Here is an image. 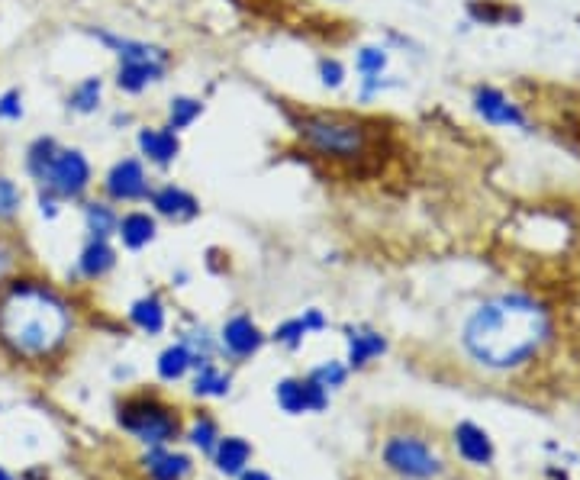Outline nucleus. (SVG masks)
Here are the masks:
<instances>
[{"label": "nucleus", "instance_id": "obj_25", "mask_svg": "<svg viewBox=\"0 0 580 480\" xmlns=\"http://www.w3.org/2000/svg\"><path fill=\"white\" fill-rule=\"evenodd\" d=\"M100 104H104V81H100L97 75L81 78L65 97L68 113H75V116H91L100 110Z\"/></svg>", "mask_w": 580, "mask_h": 480}, {"label": "nucleus", "instance_id": "obj_5", "mask_svg": "<svg viewBox=\"0 0 580 480\" xmlns=\"http://www.w3.org/2000/svg\"><path fill=\"white\" fill-rule=\"evenodd\" d=\"M381 464L400 477V480H439L448 468L445 458L435 452V448L419 439V435H387L381 448Z\"/></svg>", "mask_w": 580, "mask_h": 480}, {"label": "nucleus", "instance_id": "obj_30", "mask_svg": "<svg viewBox=\"0 0 580 480\" xmlns=\"http://www.w3.org/2000/svg\"><path fill=\"white\" fill-rule=\"evenodd\" d=\"M390 65V52L384 46H361L355 52V71L361 78L365 75H387Z\"/></svg>", "mask_w": 580, "mask_h": 480}, {"label": "nucleus", "instance_id": "obj_29", "mask_svg": "<svg viewBox=\"0 0 580 480\" xmlns=\"http://www.w3.org/2000/svg\"><path fill=\"white\" fill-rule=\"evenodd\" d=\"M184 439L191 442L200 455H213V448H216V442L223 439L220 435V426H216V419L213 416H207V413H200L194 423H191V429L184 432Z\"/></svg>", "mask_w": 580, "mask_h": 480}, {"label": "nucleus", "instance_id": "obj_18", "mask_svg": "<svg viewBox=\"0 0 580 480\" xmlns=\"http://www.w3.org/2000/svg\"><path fill=\"white\" fill-rule=\"evenodd\" d=\"M113 268H116V249L110 245V239H87L75 261V278L104 281Z\"/></svg>", "mask_w": 580, "mask_h": 480}, {"label": "nucleus", "instance_id": "obj_32", "mask_svg": "<svg viewBox=\"0 0 580 480\" xmlns=\"http://www.w3.org/2000/svg\"><path fill=\"white\" fill-rule=\"evenodd\" d=\"M307 336H310V332H307V326H303V319L294 316V319H284V323L271 332V342L284 345L287 352H297V348L303 345V339H307Z\"/></svg>", "mask_w": 580, "mask_h": 480}, {"label": "nucleus", "instance_id": "obj_23", "mask_svg": "<svg viewBox=\"0 0 580 480\" xmlns=\"http://www.w3.org/2000/svg\"><path fill=\"white\" fill-rule=\"evenodd\" d=\"M58 149H62V142L55 136H36L33 142L26 145V155H23V171L29 174V181H36V187L46 181V174L55 162Z\"/></svg>", "mask_w": 580, "mask_h": 480}, {"label": "nucleus", "instance_id": "obj_16", "mask_svg": "<svg viewBox=\"0 0 580 480\" xmlns=\"http://www.w3.org/2000/svg\"><path fill=\"white\" fill-rule=\"evenodd\" d=\"M116 239L126 252H142L158 239V216L145 210H129L116 223Z\"/></svg>", "mask_w": 580, "mask_h": 480}, {"label": "nucleus", "instance_id": "obj_6", "mask_svg": "<svg viewBox=\"0 0 580 480\" xmlns=\"http://www.w3.org/2000/svg\"><path fill=\"white\" fill-rule=\"evenodd\" d=\"M94 184V168L87 162V155L81 149H71V145H62L55 155V162L46 174V181L39 187L42 191H52L62 203H81L87 197Z\"/></svg>", "mask_w": 580, "mask_h": 480}, {"label": "nucleus", "instance_id": "obj_15", "mask_svg": "<svg viewBox=\"0 0 580 480\" xmlns=\"http://www.w3.org/2000/svg\"><path fill=\"white\" fill-rule=\"evenodd\" d=\"M455 452L464 464L471 468H490L493 458H497V448H493V439L474 423H458L455 426Z\"/></svg>", "mask_w": 580, "mask_h": 480}, {"label": "nucleus", "instance_id": "obj_33", "mask_svg": "<svg viewBox=\"0 0 580 480\" xmlns=\"http://www.w3.org/2000/svg\"><path fill=\"white\" fill-rule=\"evenodd\" d=\"M310 377H313L319 387H326L329 394H332V390L345 387V381H348V365H342V361H323V365H316L310 371Z\"/></svg>", "mask_w": 580, "mask_h": 480}, {"label": "nucleus", "instance_id": "obj_39", "mask_svg": "<svg viewBox=\"0 0 580 480\" xmlns=\"http://www.w3.org/2000/svg\"><path fill=\"white\" fill-rule=\"evenodd\" d=\"M303 326H307V332L310 336H316V332H323V329H329V319H326V313L323 310H316V307H310V310H303Z\"/></svg>", "mask_w": 580, "mask_h": 480}, {"label": "nucleus", "instance_id": "obj_9", "mask_svg": "<svg viewBox=\"0 0 580 480\" xmlns=\"http://www.w3.org/2000/svg\"><path fill=\"white\" fill-rule=\"evenodd\" d=\"M274 400L287 416H303V413H326L329 410V390L319 387L313 377H284L274 387Z\"/></svg>", "mask_w": 580, "mask_h": 480}, {"label": "nucleus", "instance_id": "obj_26", "mask_svg": "<svg viewBox=\"0 0 580 480\" xmlns=\"http://www.w3.org/2000/svg\"><path fill=\"white\" fill-rule=\"evenodd\" d=\"M232 387V377L229 371H223L216 361H207V365H200L194 371V397H203V400H216V397H226Z\"/></svg>", "mask_w": 580, "mask_h": 480}, {"label": "nucleus", "instance_id": "obj_36", "mask_svg": "<svg viewBox=\"0 0 580 480\" xmlns=\"http://www.w3.org/2000/svg\"><path fill=\"white\" fill-rule=\"evenodd\" d=\"M390 87H397V81L390 75H365L358 84V100L361 104H368V100L381 97L384 91H390Z\"/></svg>", "mask_w": 580, "mask_h": 480}, {"label": "nucleus", "instance_id": "obj_34", "mask_svg": "<svg viewBox=\"0 0 580 480\" xmlns=\"http://www.w3.org/2000/svg\"><path fill=\"white\" fill-rule=\"evenodd\" d=\"M316 71H319V84H323L326 91H339V87H345L348 71H345V65L339 62L336 55H323V58H319Z\"/></svg>", "mask_w": 580, "mask_h": 480}, {"label": "nucleus", "instance_id": "obj_20", "mask_svg": "<svg viewBox=\"0 0 580 480\" xmlns=\"http://www.w3.org/2000/svg\"><path fill=\"white\" fill-rule=\"evenodd\" d=\"M210 458L223 477H239L252 464V445L245 442L242 435H223Z\"/></svg>", "mask_w": 580, "mask_h": 480}, {"label": "nucleus", "instance_id": "obj_41", "mask_svg": "<svg viewBox=\"0 0 580 480\" xmlns=\"http://www.w3.org/2000/svg\"><path fill=\"white\" fill-rule=\"evenodd\" d=\"M0 480H20V477H17V474H13V471H7V468H4V464H0Z\"/></svg>", "mask_w": 580, "mask_h": 480}, {"label": "nucleus", "instance_id": "obj_22", "mask_svg": "<svg viewBox=\"0 0 580 480\" xmlns=\"http://www.w3.org/2000/svg\"><path fill=\"white\" fill-rule=\"evenodd\" d=\"M84 232L87 239H113L116 236V223H120V213H116V203L104 200H87L81 210Z\"/></svg>", "mask_w": 580, "mask_h": 480}, {"label": "nucleus", "instance_id": "obj_17", "mask_svg": "<svg viewBox=\"0 0 580 480\" xmlns=\"http://www.w3.org/2000/svg\"><path fill=\"white\" fill-rule=\"evenodd\" d=\"M348 342V371H365L371 361H377L381 355H387V339L377 329L368 326H355L345 332Z\"/></svg>", "mask_w": 580, "mask_h": 480}, {"label": "nucleus", "instance_id": "obj_12", "mask_svg": "<svg viewBox=\"0 0 580 480\" xmlns=\"http://www.w3.org/2000/svg\"><path fill=\"white\" fill-rule=\"evenodd\" d=\"M87 33H91L107 52L120 58V62H165V65H171V52L155 46V42L116 36V33H110V29H87Z\"/></svg>", "mask_w": 580, "mask_h": 480}, {"label": "nucleus", "instance_id": "obj_1", "mask_svg": "<svg viewBox=\"0 0 580 480\" xmlns=\"http://www.w3.org/2000/svg\"><path fill=\"white\" fill-rule=\"evenodd\" d=\"M551 336V316L526 294H500L477 307L461 329V345L487 371L522 368Z\"/></svg>", "mask_w": 580, "mask_h": 480}, {"label": "nucleus", "instance_id": "obj_35", "mask_svg": "<svg viewBox=\"0 0 580 480\" xmlns=\"http://www.w3.org/2000/svg\"><path fill=\"white\" fill-rule=\"evenodd\" d=\"M23 116H26V104H23L20 87H7V91H0V123H20Z\"/></svg>", "mask_w": 580, "mask_h": 480}, {"label": "nucleus", "instance_id": "obj_19", "mask_svg": "<svg viewBox=\"0 0 580 480\" xmlns=\"http://www.w3.org/2000/svg\"><path fill=\"white\" fill-rule=\"evenodd\" d=\"M168 75V65L165 62H120L116 65V87L123 94H142L149 91L152 84H162Z\"/></svg>", "mask_w": 580, "mask_h": 480}, {"label": "nucleus", "instance_id": "obj_38", "mask_svg": "<svg viewBox=\"0 0 580 480\" xmlns=\"http://www.w3.org/2000/svg\"><path fill=\"white\" fill-rule=\"evenodd\" d=\"M36 203H39V216H42V220H55V216L62 213V207H65V203L58 200L52 191H42V187L36 191Z\"/></svg>", "mask_w": 580, "mask_h": 480}, {"label": "nucleus", "instance_id": "obj_7", "mask_svg": "<svg viewBox=\"0 0 580 480\" xmlns=\"http://www.w3.org/2000/svg\"><path fill=\"white\" fill-rule=\"evenodd\" d=\"M100 191L110 203H142L149 200L152 194V181L149 171H145V162L136 155L116 158V162L107 168L104 181H100Z\"/></svg>", "mask_w": 580, "mask_h": 480}, {"label": "nucleus", "instance_id": "obj_14", "mask_svg": "<svg viewBox=\"0 0 580 480\" xmlns=\"http://www.w3.org/2000/svg\"><path fill=\"white\" fill-rule=\"evenodd\" d=\"M136 145H139V155L155 168H168L181 155V139L168 126H142L136 133Z\"/></svg>", "mask_w": 580, "mask_h": 480}, {"label": "nucleus", "instance_id": "obj_28", "mask_svg": "<svg viewBox=\"0 0 580 480\" xmlns=\"http://www.w3.org/2000/svg\"><path fill=\"white\" fill-rule=\"evenodd\" d=\"M200 116H203V100L178 94V97H171V104H168V123L165 126L174 129V133H184V129H191Z\"/></svg>", "mask_w": 580, "mask_h": 480}, {"label": "nucleus", "instance_id": "obj_31", "mask_svg": "<svg viewBox=\"0 0 580 480\" xmlns=\"http://www.w3.org/2000/svg\"><path fill=\"white\" fill-rule=\"evenodd\" d=\"M20 261H23L20 242L13 239L4 226H0V284L10 281L13 274H20Z\"/></svg>", "mask_w": 580, "mask_h": 480}, {"label": "nucleus", "instance_id": "obj_4", "mask_svg": "<svg viewBox=\"0 0 580 480\" xmlns=\"http://www.w3.org/2000/svg\"><path fill=\"white\" fill-rule=\"evenodd\" d=\"M116 423H120V429L133 435V439L142 442L145 448L171 445L174 439H181V432H184L178 410L168 406L165 400L149 397V394L123 400L120 413H116Z\"/></svg>", "mask_w": 580, "mask_h": 480}, {"label": "nucleus", "instance_id": "obj_21", "mask_svg": "<svg viewBox=\"0 0 580 480\" xmlns=\"http://www.w3.org/2000/svg\"><path fill=\"white\" fill-rule=\"evenodd\" d=\"M126 316L139 332H145V336H162L165 326H168V310L158 294H145V297L133 300Z\"/></svg>", "mask_w": 580, "mask_h": 480}, {"label": "nucleus", "instance_id": "obj_27", "mask_svg": "<svg viewBox=\"0 0 580 480\" xmlns=\"http://www.w3.org/2000/svg\"><path fill=\"white\" fill-rule=\"evenodd\" d=\"M23 203H26V194L23 187L10 178L7 171H0V226H13L23 216Z\"/></svg>", "mask_w": 580, "mask_h": 480}, {"label": "nucleus", "instance_id": "obj_3", "mask_svg": "<svg viewBox=\"0 0 580 480\" xmlns=\"http://www.w3.org/2000/svg\"><path fill=\"white\" fill-rule=\"evenodd\" d=\"M381 123L361 120L339 110H307L294 120V136L307 152L336 165L368 162L381 139Z\"/></svg>", "mask_w": 580, "mask_h": 480}, {"label": "nucleus", "instance_id": "obj_13", "mask_svg": "<svg viewBox=\"0 0 580 480\" xmlns=\"http://www.w3.org/2000/svg\"><path fill=\"white\" fill-rule=\"evenodd\" d=\"M139 464L149 480H187L194 474V458L184 455V452H174V448H168V445L145 448Z\"/></svg>", "mask_w": 580, "mask_h": 480}, {"label": "nucleus", "instance_id": "obj_2", "mask_svg": "<svg viewBox=\"0 0 580 480\" xmlns=\"http://www.w3.org/2000/svg\"><path fill=\"white\" fill-rule=\"evenodd\" d=\"M75 332V307L49 281L13 274L0 284V348L20 361H49Z\"/></svg>", "mask_w": 580, "mask_h": 480}, {"label": "nucleus", "instance_id": "obj_11", "mask_svg": "<svg viewBox=\"0 0 580 480\" xmlns=\"http://www.w3.org/2000/svg\"><path fill=\"white\" fill-rule=\"evenodd\" d=\"M149 207L158 220H168V223H191L200 216V200L187 191V187L174 184V181L152 187Z\"/></svg>", "mask_w": 580, "mask_h": 480}, {"label": "nucleus", "instance_id": "obj_37", "mask_svg": "<svg viewBox=\"0 0 580 480\" xmlns=\"http://www.w3.org/2000/svg\"><path fill=\"white\" fill-rule=\"evenodd\" d=\"M468 13L477 20V23H487V26H493V23H500L506 13H510V7H493L490 0H471V7H468Z\"/></svg>", "mask_w": 580, "mask_h": 480}, {"label": "nucleus", "instance_id": "obj_24", "mask_svg": "<svg viewBox=\"0 0 580 480\" xmlns=\"http://www.w3.org/2000/svg\"><path fill=\"white\" fill-rule=\"evenodd\" d=\"M155 371H158V377H162L165 384H178V381H184V377L194 371V355H191V348H187L184 342L168 345L165 352L158 355Z\"/></svg>", "mask_w": 580, "mask_h": 480}, {"label": "nucleus", "instance_id": "obj_10", "mask_svg": "<svg viewBox=\"0 0 580 480\" xmlns=\"http://www.w3.org/2000/svg\"><path fill=\"white\" fill-rule=\"evenodd\" d=\"M265 332L255 323L249 313H236L229 316L223 329H220V352L232 361H249L261 352V345H265Z\"/></svg>", "mask_w": 580, "mask_h": 480}, {"label": "nucleus", "instance_id": "obj_40", "mask_svg": "<svg viewBox=\"0 0 580 480\" xmlns=\"http://www.w3.org/2000/svg\"><path fill=\"white\" fill-rule=\"evenodd\" d=\"M236 480H274L268 471H258V468H245Z\"/></svg>", "mask_w": 580, "mask_h": 480}, {"label": "nucleus", "instance_id": "obj_8", "mask_svg": "<svg viewBox=\"0 0 580 480\" xmlns=\"http://www.w3.org/2000/svg\"><path fill=\"white\" fill-rule=\"evenodd\" d=\"M471 104L477 110L484 123L490 126H510V129H522V133H529V116L522 110V104L510 94H503L500 87L493 84H477L474 94H471Z\"/></svg>", "mask_w": 580, "mask_h": 480}]
</instances>
